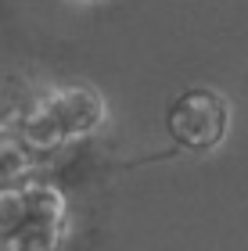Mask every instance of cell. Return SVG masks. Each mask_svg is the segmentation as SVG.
I'll return each instance as SVG.
<instances>
[{"label": "cell", "instance_id": "7a4b0ae2", "mask_svg": "<svg viewBox=\"0 0 248 251\" xmlns=\"http://www.w3.org/2000/svg\"><path fill=\"white\" fill-rule=\"evenodd\" d=\"M227 126H230V104L223 94H216L209 86L184 90L165 111L169 140L180 151H191V154L216 151L223 144V136H227Z\"/></svg>", "mask_w": 248, "mask_h": 251}, {"label": "cell", "instance_id": "3957f363", "mask_svg": "<svg viewBox=\"0 0 248 251\" xmlns=\"http://www.w3.org/2000/svg\"><path fill=\"white\" fill-rule=\"evenodd\" d=\"M97 122H101V100H97L94 90L65 86V90H51V94L32 108V115L22 129H26V136L32 144L54 147L61 140L90 133Z\"/></svg>", "mask_w": 248, "mask_h": 251}, {"label": "cell", "instance_id": "277c9868", "mask_svg": "<svg viewBox=\"0 0 248 251\" xmlns=\"http://www.w3.org/2000/svg\"><path fill=\"white\" fill-rule=\"evenodd\" d=\"M80 4H97V0H80Z\"/></svg>", "mask_w": 248, "mask_h": 251}, {"label": "cell", "instance_id": "6da1fadb", "mask_svg": "<svg viewBox=\"0 0 248 251\" xmlns=\"http://www.w3.org/2000/svg\"><path fill=\"white\" fill-rule=\"evenodd\" d=\"M65 226L61 194L51 187H26L0 194V233L7 251H58Z\"/></svg>", "mask_w": 248, "mask_h": 251}]
</instances>
